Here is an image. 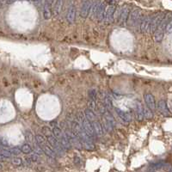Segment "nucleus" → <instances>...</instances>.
<instances>
[{
	"label": "nucleus",
	"instance_id": "1",
	"mask_svg": "<svg viewBox=\"0 0 172 172\" xmlns=\"http://www.w3.org/2000/svg\"><path fill=\"white\" fill-rule=\"evenodd\" d=\"M171 13H168V14L165 15V16L163 19V21L161 22L160 25L158 27V29L153 33L154 41L156 42H161L163 41L164 36V33H165L166 26H167L168 23L171 22Z\"/></svg>",
	"mask_w": 172,
	"mask_h": 172
},
{
	"label": "nucleus",
	"instance_id": "2",
	"mask_svg": "<svg viewBox=\"0 0 172 172\" xmlns=\"http://www.w3.org/2000/svg\"><path fill=\"white\" fill-rule=\"evenodd\" d=\"M35 141H36L38 146L42 149V151L43 152H44L47 157L53 158H56V153H55V152L53 151V149L50 147V145H49L47 140L45 139L44 136L41 135V134H37V135H35Z\"/></svg>",
	"mask_w": 172,
	"mask_h": 172
},
{
	"label": "nucleus",
	"instance_id": "3",
	"mask_svg": "<svg viewBox=\"0 0 172 172\" xmlns=\"http://www.w3.org/2000/svg\"><path fill=\"white\" fill-rule=\"evenodd\" d=\"M52 132H53V137L58 140V142L62 146V148H64L66 150H69L72 148V146H71L70 143L68 142V140L65 135V132L62 131V129H60L58 127H54L53 128Z\"/></svg>",
	"mask_w": 172,
	"mask_h": 172
},
{
	"label": "nucleus",
	"instance_id": "4",
	"mask_svg": "<svg viewBox=\"0 0 172 172\" xmlns=\"http://www.w3.org/2000/svg\"><path fill=\"white\" fill-rule=\"evenodd\" d=\"M165 15L166 14L164 13V12H160V13H157L155 15H152V21H151V23H150V26H149V30L152 34L154 33L155 30L158 29V27L160 25V23L163 21V19L164 18Z\"/></svg>",
	"mask_w": 172,
	"mask_h": 172
},
{
	"label": "nucleus",
	"instance_id": "5",
	"mask_svg": "<svg viewBox=\"0 0 172 172\" xmlns=\"http://www.w3.org/2000/svg\"><path fill=\"white\" fill-rule=\"evenodd\" d=\"M65 135L68 140V142L70 143L71 146H73L77 149H82V145L78 139V138L74 134V132L72 131V130H69V129L66 128L65 131Z\"/></svg>",
	"mask_w": 172,
	"mask_h": 172
},
{
	"label": "nucleus",
	"instance_id": "6",
	"mask_svg": "<svg viewBox=\"0 0 172 172\" xmlns=\"http://www.w3.org/2000/svg\"><path fill=\"white\" fill-rule=\"evenodd\" d=\"M141 10L139 9H135L133 10H132L129 14L128 18V21H127V24L128 26L132 28V27H134L138 24L140 17H141Z\"/></svg>",
	"mask_w": 172,
	"mask_h": 172
},
{
	"label": "nucleus",
	"instance_id": "7",
	"mask_svg": "<svg viewBox=\"0 0 172 172\" xmlns=\"http://www.w3.org/2000/svg\"><path fill=\"white\" fill-rule=\"evenodd\" d=\"M130 12H131V7L129 5H124L121 7V12L119 15L118 22H117L119 25H124L125 23H127Z\"/></svg>",
	"mask_w": 172,
	"mask_h": 172
},
{
	"label": "nucleus",
	"instance_id": "8",
	"mask_svg": "<svg viewBox=\"0 0 172 172\" xmlns=\"http://www.w3.org/2000/svg\"><path fill=\"white\" fill-rule=\"evenodd\" d=\"M79 124L82 127V128L85 130V132L90 138H93L96 135L95 132H94V131H93V128H92L91 123L86 120V118L84 115L80 116V123Z\"/></svg>",
	"mask_w": 172,
	"mask_h": 172
},
{
	"label": "nucleus",
	"instance_id": "9",
	"mask_svg": "<svg viewBox=\"0 0 172 172\" xmlns=\"http://www.w3.org/2000/svg\"><path fill=\"white\" fill-rule=\"evenodd\" d=\"M47 142H48V144H49V145H50V147L53 149V151L56 153V155H57V153L58 154H62V151H63V148H62V146L59 145V143L58 142V140L53 137V135H52V136H50V137H47Z\"/></svg>",
	"mask_w": 172,
	"mask_h": 172
},
{
	"label": "nucleus",
	"instance_id": "10",
	"mask_svg": "<svg viewBox=\"0 0 172 172\" xmlns=\"http://www.w3.org/2000/svg\"><path fill=\"white\" fill-rule=\"evenodd\" d=\"M116 2H113L111 5L109 6V8L106 10L105 13V21L107 23H114V17H115V12L116 10Z\"/></svg>",
	"mask_w": 172,
	"mask_h": 172
},
{
	"label": "nucleus",
	"instance_id": "11",
	"mask_svg": "<svg viewBox=\"0 0 172 172\" xmlns=\"http://www.w3.org/2000/svg\"><path fill=\"white\" fill-rule=\"evenodd\" d=\"M106 7H107V3L105 2H100L96 15V18L98 20V22H103L105 20Z\"/></svg>",
	"mask_w": 172,
	"mask_h": 172
},
{
	"label": "nucleus",
	"instance_id": "12",
	"mask_svg": "<svg viewBox=\"0 0 172 172\" xmlns=\"http://www.w3.org/2000/svg\"><path fill=\"white\" fill-rule=\"evenodd\" d=\"M144 99H145L146 107L150 110H152V111L156 110V101H155V97L153 95H152L150 93H146L144 95Z\"/></svg>",
	"mask_w": 172,
	"mask_h": 172
},
{
	"label": "nucleus",
	"instance_id": "13",
	"mask_svg": "<svg viewBox=\"0 0 172 172\" xmlns=\"http://www.w3.org/2000/svg\"><path fill=\"white\" fill-rule=\"evenodd\" d=\"M158 108V111L164 116H170L171 115V111L170 109H168V106H167V102L166 101L164 100H160L158 101V103H156V109Z\"/></svg>",
	"mask_w": 172,
	"mask_h": 172
},
{
	"label": "nucleus",
	"instance_id": "14",
	"mask_svg": "<svg viewBox=\"0 0 172 172\" xmlns=\"http://www.w3.org/2000/svg\"><path fill=\"white\" fill-rule=\"evenodd\" d=\"M152 18V15L145 16L143 17V19L140 23V26H139V29L142 34H145L147 32V30L149 29V26H150Z\"/></svg>",
	"mask_w": 172,
	"mask_h": 172
},
{
	"label": "nucleus",
	"instance_id": "15",
	"mask_svg": "<svg viewBox=\"0 0 172 172\" xmlns=\"http://www.w3.org/2000/svg\"><path fill=\"white\" fill-rule=\"evenodd\" d=\"M91 4H92L91 1H85L82 3L81 10H80V16L81 17H83V18L88 17V16L89 14V11H90Z\"/></svg>",
	"mask_w": 172,
	"mask_h": 172
},
{
	"label": "nucleus",
	"instance_id": "16",
	"mask_svg": "<svg viewBox=\"0 0 172 172\" xmlns=\"http://www.w3.org/2000/svg\"><path fill=\"white\" fill-rule=\"evenodd\" d=\"M76 19V7L75 5H70L66 14V20L70 24H72Z\"/></svg>",
	"mask_w": 172,
	"mask_h": 172
},
{
	"label": "nucleus",
	"instance_id": "17",
	"mask_svg": "<svg viewBox=\"0 0 172 172\" xmlns=\"http://www.w3.org/2000/svg\"><path fill=\"white\" fill-rule=\"evenodd\" d=\"M52 3L53 2L46 1L43 6V16L46 20H48L52 17Z\"/></svg>",
	"mask_w": 172,
	"mask_h": 172
},
{
	"label": "nucleus",
	"instance_id": "18",
	"mask_svg": "<svg viewBox=\"0 0 172 172\" xmlns=\"http://www.w3.org/2000/svg\"><path fill=\"white\" fill-rule=\"evenodd\" d=\"M135 114L137 120L142 121L144 120V114H143V106L139 101H136L135 102Z\"/></svg>",
	"mask_w": 172,
	"mask_h": 172
},
{
	"label": "nucleus",
	"instance_id": "19",
	"mask_svg": "<svg viewBox=\"0 0 172 172\" xmlns=\"http://www.w3.org/2000/svg\"><path fill=\"white\" fill-rule=\"evenodd\" d=\"M116 113L124 121H126V122H131L132 121V115L128 112L123 111L120 109H116Z\"/></svg>",
	"mask_w": 172,
	"mask_h": 172
},
{
	"label": "nucleus",
	"instance_id": "20",
	"mask_svg": "<svg viewBox=\"0 0 172 172\" xmlns=\"http://www.w3.org/2000/svg\"><path fill=\"white\" fill-rule=\"evenodd\" d=\"M91 126H92V128H93V131L96 135L101 136L103 134V129L102 127V124L98 121H95L91 122Z\"/></svg>",
	"mask_w": 172,
	"mask_h": 172
},
{
	"label": "nucleus",
	"instance_id": "21",
	"mask_svg": "<svg viewBox=\"0 0 172 172\" xmlns=\"http://www.w3.org/2000/svg\"><path fill=\"white\" fill-rule=\"evenodd\" d=\"M102 115H103V117H104L103 119H104L107 122H109L113 128H115V125H116V121H115L114 116L111 115V113H110L109 111H108V110H105V112H104Z\"/></svg>",
	"mask_w": 172,
	"mask_h": 172
},
{
	"label": "nucleus",
	"instance_id": "22",
	"mask_svg": "<svg viewBox=\"0 0 172 172\" xmlns=\"http://www.w3.org/2000/svg\"><path fill=\"white\" fill-rule=\"evenodd\" d=\"M53 3L54 4H53V9H52V16H57L59 14V12H60L61 7H62V4H63V1L59 0V1L53 2Z\"/></svg>",
	"mask_w": 172,
	"mask_h": 172
},
{
	"label": "nucleus",
	"instance_id": "23",
	"mask_svg": "<svg viewBox=\"0 0 172 172\" xmlns=\"http://www.w3.org/2000/svg\"><path fill=\"white\" fill-rule=\"evenodd\" d=\"M85 117L88 121H89L90 123L96 121V115L94 113V111L90 110L89 109H86L85 110Z\"/></svg>",
	"mask_w": 172,
	"mask_h": 172
},
{
	"label": "nucleus",
	"instance_id": "24",
	"mask_svg": "<svg viewBox=\"0 0 172 172\" xmlns=\"http://www.w3.org/2000/svg\"><path fill=\"white\" fill-rule=\"evenodd\" d=\"M104 107H105V109H106L108 111H109V112H110V110L113 109V108H114L112 99H111V97H110L109 95H107L106 96H104Z\"/></svg>",
	"mask_w": 172,
	"mask_h": 172
},
{
	"label": "nucleus",
	"instance_id": "25",
	"mask_svg": "<svg viewBox=\"0 0 172 172\" xmlns=\"http://www.w3.org/2000/svg\"><path fill=\"white\" fill-rule=\"evenodd\" d=\"M100 2H93L91 4V8H90V15L92 16L93 18L96 17V11H97V8L99 6Z\"/></svg>",
	"mask_w": 172,
	"mask_h": 172
},
{
	"label": "nucleus",
	"instance_id": "26",
	"mask_svg": "<svg viewBox=\"0 0 172 172\" xmlns=\"http://www.w3.org/2000/svg\"><path fill=\"white\" fill-rule=\"evenodd\" d=\"M20 150L24 154H29V153H31L33 152V149H32V147H31V145L29 144H24V145H23Z\"/></svg>",
	"mask_w": 172,
	"mask_h": 172
},
{
	"label": "nucleus",
	"instance_id": "27",
	"mask_svg": "<svg viewBox=\"0 0 172 172\" xmlns=\"http://www.w3.org/2000/svg\"><path fill=\"white\" fill-rule=\"evenodd\" d=\"M88 96H89V100L95 101V102H96V99H97V96H98V94H97L96 89H89V91H88Z\"/></svg>",
	"mask_w": 172,
	"mask_h": 172
},
{
	"label": "nucleus",
	"instance_id": "28",
	"mask_svg": "<svg viewBox=\"0 0 172 172\" xmlns=\"http://www.w3.org/2000/svg\"><path fill=\"white\" fill-rule=\"evenodd\" d=\"M143 114H144V118L145 117L146 119H152L153 117V113L152 110H150L147 107L143 108Z\"/></svg>",
	"mask_w": 172,
	"mask_h": 172
},
{
	"label": "nucleus",
	"instance_id": "29",
	"mask_svg": "<svg viewBox=\"0 0 172 172\" xmlns=\"http://www.w3.org/2000/svg\"><path fill=\"white\" fill-rule=\"evenodd\" d=\"M42 131L43 134L47 138V137H50V136H52L53 135V132H52V131H51V129L49 128L48 127H43L42 129Z\"/></svg>",
	"mask_w": 172,
	"mask_h": 172
},
{
	"label": "nucleus",
	"instance_id": "30",
	"mask_svg": "<svg viewBox=\"0 0 172 172\" xmlns=\"http://www.w3.org/2000/svg\"><path fill=\"white\" fill-rule=\"evenodd\" d=\"M103 128H104V129H105L107 132H112L113 129H114V128H113L109 122H107L104 119H103Z\"/></svg>",
	"mask_w": 172,
	"mask_h": 172
},
{
	"label": "nucleus",
	"instance_id": "31",
	"mask_svg": "<svg viewBox=\"0 0 172 172\" xmlns=\"http://www.w3.org/2000/svg\"><path fill=\"white\" fill-rule=\"evenodd\" d=\"M0 155L3 156V158H10L12 155L10 153V152L9 150H6V149H3L0 152Z\"/></svg>",
	"mask_w": 172,
	"mask_h": 172
},
{
	"label": "nucleus",
	"instance_id": "32",
	"mask_svg": "<svg viewBox=\"0 0 172 172\" xmlns=\"http://www.w3.org/2000/svg\"><path fill=\"white\" fill-rule=\"evenodd\" d=\"M96 108V103L95 101H91V100H89L88 102V109H89L90 110H95Z\"/></svg>",
	"mask_w": 172,
	"mask_h": 172
},
{
	"label": "nucleus",
	"instance_id": "33",
	"mask_svg": "<svg viewBox=\"0 0 172 172\" xmlns=\"http://www.w3.org/2000/svg\"><path fill=\"white\" fill-rule=\"evenodd\" d=\"M10 152V153H11V155H19V154H21V150L19 149V148H17V147H14V148H11L10 150H9Z\"/></svg>",
	"mask_w": 172,
	"mask_h": 172
},
{
	"label": "nucleus",
	"instance_id": "34",
	"mask_svg": "<svg viewBox=\"0 0 172 172\" xmlns=\"http://www.w3.org/2000/svg\"><path fill=\"white\" fill-rule=\"evenodd\" d=\"M11 162H12V164L14 165H17V166H19V165H21L23 164L22 159L19 158H12V161Z\"/></svg>",
	"mask_w": 172,
	"mask_h": 172
},
{
	"label": "nucleus",
	"instance_id": "35",
	"mask_svg": "<svg viewBox=\"0 0 172 172\" xmlns=\"http://www.w3.org/2000/svg\"><path fill=\"white\" fill-rule=\"evenodd\" d=\"M0 145L2 146H9L10 145V143H9V141L5 138L0 137Z\"/></svg>",
	"mask_w": 172,
	"mask_h": 172
},
{
	"label": "nucleus",
	"instance_id": "36",
	"mask_svg": "<svg viewBox=\"0 0 172 172\" xmlns=\"http://www.w3.org/2000/svg\"><path fill=\"white\" fill-rule=\"evenodd\" d=\"M171 26L172 23L171 21V22L168 23V24H167V26H166V29H165V32H166V33H169V34L171 33Z\"/></svg>",
	"mask_w": 172,
	"mask_h": 172
},
{
	"label": "nucleus",
	"instance_id": "37",
	"mask_svg": "<svg viewBox=\"0 0 172 172\" xmlns=\"http://www.w3.org/2000/svg\"><path fill=\"white\" fill-rule=\"evenodd\" d=\"M5 5H6L5 1H2V0H0V9L4 8V6H5Z\"/></svg>",
	"mask_w": 172,
	"mask_h": 172
},
{
	"label": "nucleus",
	"instance_id": "38",
	"mask_svg": "<svg viewBox=\"0 0 172 172\" xmlns=\"http://www.w3.org/2000/svg\"><path fill=\"white\" fill-rule=\"evenodd\" d=\"M3 149H4V148H3V146H2V145H0V152H1L2 150H3Z\"/></svg>",
	"mask_w": 172,
	"mask_h": 172
},
{
	"label": "nucleus",
	"instance_id": "39",
	"mask_svg": "<svg viewBox=\"0 0 172 172\" xmlns=\"http://www.w3.org/2000/svg\"><path fill=\"white\" fill-rule=\"evenodd\" d=\"M1 168H2V166H1V165H0V169H1Z\"/></svg>",
	"mask_w": 172,
	"mask_h": 172
}]
</instances>
